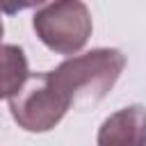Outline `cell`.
I'll use <instances>...</instances> for the list:
<instances>
[{"label":"cell","mask_w":146,"mask_h":146,"mask_svg":"<svg viewBox=\"0 0 146 146\" xmlns=\"http://www.w3.org/2000/svg\"><path fill=\"white\" fill-rule=\"evenodd\" d=\"M125 68V55L116 48H94L84 55L64 59L55 71H48L55 89L75 105H89L105 98Z\"/></svg>","instance_id":"obj_1"},{"label":"cell","mask_w":146,"mask_h":146,"mask_svg":"<svg viewBox=\"0 0 146 146\" xmlns=\"http://www.w3.org/2000/svg\"><path fill=\"white\" fill-rule=\"evenodd\" d=\"M32 27L41 43L52 52L75 55L87 46L94 21L82 0H50L34 11Z\"/></svg>","instance_id":"obj_2"},{"label":"cell","mask_w":146,"mask_h":146,"mask_svg":"<svg viewBox=\"0 0 146 146\" xmlns=\"http://www.w3.org/2000/svg\"><path fill=\"white\" fill-rule=\"evenodd\" d=\"M68 110L71 103L55 89L48 78V71L30 73L23 87L9 98V112L14 121L27 132L52 130Z\"/></svg>","instance_id":"obj_3"},{"label":"cell","mask_w":146,"mask_h":146,"mask_svg":"<svg viewBox=\"0 0 146 146\" xmlns=\"http://www.w3.org/2000/svg\"><path fill=\"white\" fill-rule=\"evenodd\" d=\"M100 146H144L146 144V110L130 105L107 116L98 130Z\"/></svg>","instance_id":"obj_4"},{"label":"cell","mask_w":146,"mask_h":146,"mask_svg":"<svg viewBox=\"0 0 146 146\" xmlns=\"http://www.w3.org/2000/svg\"><path fill=\"white\" fill-rule=\"evenodd\" d=\"M30 66L25 50L16 43H0V100H9L27 80Z\"/></svg>","instance_id":"obj_5"},{"label":"cell","mask_w":146,"mask_h":146,"mask_svg":"<svg viewBox=\"0 0 146 146\" xmlns=\"http://www.w3.org/2000/svg\"><path fill=\"white\" fill-rule=\"evenodd\" d=\"M46 0H0V14H7V16H14L23 9H30V7H39L43 5Z\"/></svg>","instance_id":"obj_6"},{"label":"cell","mask_w":146,"mask_h":146,"mask_svg":"<svg viewBox=\"0 0 146 146\" xmlns=\"http://www.w3.org/2000/svg\"><path fill=\"white\" fill-rule=\"evenodd\" d=\"M2 34H5V25H2V18H0V41H2Z\"/></svg>","instance_id":"obj_7"}]
</instances>
